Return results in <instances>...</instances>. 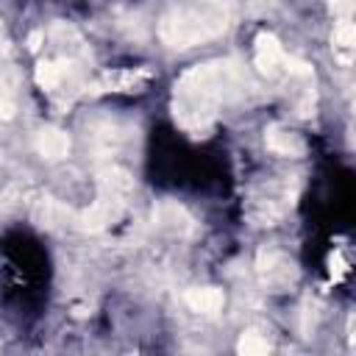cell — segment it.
<instances>
[{
    "mask_svg": "<svg viewBox=\"0 0 356 356\" xmlns=\"http://www.w3.org/2000/svg\"><path fill=\"white\" fill-rule=\"evenodd\" d=\"M245 83L248 81L236 61H209L192 67L175 83L172 108L178 122L189 134L203 136L211 128L220 106L239 97L245 92Z\"/></svg>",
    "mask_w": 356,
    "mask_h": 356,
    "instance_id": "1",
    "label": "cell"
},
{
    "mask_svg": "<svg viewBox=\"0 0 356 356\" xmlns=\"http://www.w3.org/2000/svg\"><path fill=\"white\" fill-rule=\"evenodd\" d=\"M228 25V14L217 0H195L186 6L170 8L159 22V36L170 47H192L217 33Z\"/></svg>",
    "mask_w": 356,
    "mask_h": 356,
    "instance_id": "2",
    "label": "cell"
},
{
    "mask_svg": "<svg viewBox=\"0 0 356 356\" xmlns=\"http://www.w3.org/2000/svg\"><path fill=\"white\" fill-rule=\"evenodd\" d=\"M153 72L150 70H114V72H103L89 92H142L150 83Z\"/></svg>",
    "mask_w": 356,
    "mask_h": 356,
    "instance_id": "3",
    "label": "cell"
},
{
    "mask_svg": "<svg viewBox=\"0 0 356 356\" xmlns=\"http://www.w3.org/2000/svg\"><path fill=\"white\" fill-rule=\"evenodd\" d=\"M259 273H261L267 286L278 289V286H286L295 278V264L289 261L286 253H281L275 248H264L259 253Z\"/></svg>",
    "mask_w": 356,
    "mask_h": 356,
    "instance_id": "4",
    "label": "cell"
},
{
    "mask_svg": "<svg viewBox=\"0 0 356 356\" xmlns=\"http://www.w3.org/2000/svg\"><path fill=\"white\" fill-rule=\"evenodd\" d=\"M122 206H125L122 197H114V195L100 192V197L81 214V222H83V228H89V231H103V228H108L111 222L120 220Z\"/></svg>",
    "mask_w": 356,
    "mask_h": 356,
    "instance_id": "5",
    "label": "cell"
},
{
    "mask_svg": "<svg viewBox=\"0 0 356 356\" xmlns=\"http://www.w3.org/2000/svg\"><path fill=\"white\" fill-rule=\"evenodd\" d=\"M256 67L270 78L286 70V56H284L278 39L273 33H267V31H261L256 36Z\"/></svg>",
    "mask_w": 356,
    "mask_h": 356,
    "instance_id": "6",
    "label": "cell"
},
{
    "mask_svg": "<svg viewBox=\"0 0 356 356\" xmlns=\"http://www.w3.org/2000/svg\"><path fill=\"white\" fill-rule=\"evenodd\" d=\"M153 222H156V228H161V231H167V234H186V231L192 228L189 214H186L178 203H170V200H164V203L156 206Z\"/></svg>",
    "mask_w": 356,
    "mask_h": 356,
    "instance_id": "7",
    "label": "cell"
},
{
    "mask_svg": "<svg viewBox=\"0 0 356 356\" xmlns=\"http://www.w3.org/2000/svg\"><path fill=\"white\" fill-rule=\"evenodd\" d=\"M184 300H186V306H189L192 312L206 314V317L220 314V309L225 306V295H222V289H217V286H197V289H189V292L184 295Z\"/></svg>",
    "mask_w": 356,
    "mask_h": 356,
    "instance_id": "8",
    "label": "cell"
},
{
    "mask_svg": "<svg viewBox=\"0 0 356 356\" xmlns=\"http://www.w3.org/2000/svg\"><path fill=\"white\" fill-rule=\"evenodd\" d=\"M264 142H267V147H270L273 153H278V156H292V159H298V156L306 153V139H303L300 134H295V131H286V128H270L267 136H264Z\"/></svg>",
    "mask_w": 356,
    "mask_h": 356,
    "instance_id": "9",
    "label": "cell"
},
{
    "mask_svg": "<svg viewBox=\"0 0 356 356\" xmlns=\"http://www.w3.org/2000/svg\"><path fill=\"white\" fill-rule=\"evenodd\" d=\"M97 184H100V192L106 195H114V197H125L131 189H134V178L122 170V167H103L100 175H97Z\"/></svg>",
    "mask_w": 356,
    "mask_h": 356,
    "instance_id": "10",
    "label": "cell"
},
{
    "mask_svg": "<svg viewBox=\"0 0 356 356\" xmlns=\"http://www.w3.org/2000/svg\"><path fill=\"white\" fill-rule=\"evenodd\" d=\"M36 147H39V153H42L44 159L58 161V159H64L67 150H70V136H67L64 131H58V128H44V131H39V136H36Z\"/></svg>",
    "mask_w": 356,
    "mask_h": 356,
    "instance_id": "11",
    "label": "cell"
},
{
    "mask_svg": "<svg viewBox=\"0 0 356 356\" xmlns=\"http://www.w3.org/2000/svg\"><path fill=\"white\" fill-rule=\"evenodd\" d=\"M356 44V28L350 19H339L337 28H334V47L342 50V53H350Z\"/></svg>",
    "mask_w": 356,
    "mask_h": 356,
    "instance_id": "12",
    "label": "cell"
},
{
    "mask_svg": "<svg viewBox=\"0 0 356 356\" xmlns=\"http://www.w3.org/2000/svg\"><path fill=\"white\" fill-rule=\"evenodd\" d=\"M236 348H239V353H245V356H261V353L270 350V342H267L261 334L248 331V334H242V339H239Z\"/></svg>",
    "mask_w": 356,
    "mask_h": 356,
    "instance_id": "13",
    "label": "cell"
},
{
    "mask_svg": "<svg viewBox=\"0 0 356 356\" xmlns=\"http://www.w3.org/2000/svg\"><path fill=\"white\" fill-rule=\"evenodd\" d=\"M328 8L334 11V17L350 19V14H353V0H328Z\"/></svg>",
    "mask_w": 356,
    "mask_h": 356,
    "instance_id": "14",
    "label": "cell"
},
{
    "mask_svg": "<svg viewBox=\"0 0 356 356\" xmlns=\"http://www.w3.org/2000/svg\"><path fill=\"white\" fill-rule=\"evenodd\" d=\"M42 36H44L42 31H36V33H31V39H28V47H31V50H36V47H39V42H42Z\"/></svg>",
    "mask_w": 356,
    "mask_h": 356,
    "instance_id": "15",
    "label": "cell"
}]
</instances>
